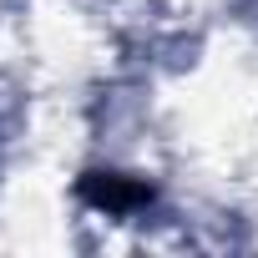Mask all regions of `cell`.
I'll list each match as a JSON object with an SVG mask.
<instances>
[{
    "instance_id": "obj_1",
    "label": "cell",
    "mask_w": 258,
    "mask_h": 258,
    "mask_svg": "<svg viewBox=\"0 0 258 258\" xmlns=\"http://www.w3.org/2000/svg\"><path fill=\"white\" fill-rule=\"evenodd\" d=\"M81 198L96 203L101 213H132V208H147L152 187L126 182V177H116V172H86V177H81Z\"/></svg>"
}]
</instances>
